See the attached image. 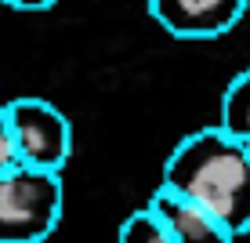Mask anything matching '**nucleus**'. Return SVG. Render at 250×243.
<instances>
[{
  "instance_id": "9",
  "label": "nucleus",
  "mask_w": 250,
  "mask_h": 243,
  "mask_svg": "<svg viewBox=\"0 0 250 243\" xmlns=\"http://www.w3.org/2000/svg\"><path fill=\"white\" fill-rule=\"evenodd\" d=\"M4 7H11V11H51V7L58 4V0H0Z\"/></svg>"
},
{
  "instance_id": "2",
  "label": "nucleus",
  "mask_w": 250,
  "mask_h": 243,
  "mask_svg": "<svg viewBox=\"0 0 250 243\" xmlns=\"http://www.w3.org/2000/svg\"><path fill=\"white\" fill-rule=\"evenodd\" d=\"M62 171L19 167L0 175V243H44L62 221Z\"/></svg>"
},
{
  "instance_id": "3",
  "label": "nucleus",
  "mask_w": 250,
  "mask_h": 243,
  "mask_svg": "<svg viewBox=\"0 0 250 243\" xmlns=\"http://www.w3.org/2000/svg\"><path fill=\"white\" fill-rule=\"evenodd\" d=\"M0 106H4L7 127L19 145V160L25 167L65 171V163L73 160V124L55 102L22 94Z\"/></svg>"
},
{
  "instance_id": "5",
  "label": "nucleus",
  "mask_w": 250,
  "mask_h": 243,
  "mask_svg": "<svg viewBox=\"0 0 250 243\" xmlns=\"http://www.w3.org/2000/svg\"><path fill=\"white\" fill-rule=\"evenodd\" d=\"M149 207L160 214L170 243H232V236L203 211L200 203H192L188 196L167 189L163 181H160L156 193L149 196Z\"/></svg>"
},
{
  "instance_id": "10",
  "label": "nucleus",
  "mask_w": 250,
  "mask_h": 243,
  "mask_svg": "<svg viewBox=\"0 0 250 243\" xmlns=\"http://www.w3.org/2000/svg\"><path fill=\"white\" fill-rule=\"evenodd\" d=\"M247 149H250V138H247Z\"/></svg>"
},
{
  "instance_id": "7",
  "label": "nucleus",
  "mask_w": 250,
  "mask_h": 243,
  "mask_svg": "<svg viewBox=\"0 0 250 243\" xmlns=\"http://www.w3.org/2000/svg\"><path fill=\"white\" fill-rule=\"evenodd\" d=\"M116 240L120 243H170L167 229H163V221H160V214L152 211L149 203L138 207V211H131L124 221H120Z\"/></svg>"
},
{
  "instance_id": "1",
  "label": "nucleus",
  "mask_w": 250,
  "mask_h": 243,
  "mask_svg": "<svg viewBox=\"0 0 250 243\" xmlns=\"http://www.w3.org/2000/svg\"><path fill=\"white\" fill-rule=\"evenodd\" d=\"M163 185L200 203L232 240L250 232V149L221 127L185 134L163 163Z\"/></svg>"
},
{
  "instance_id": "4",
  "label": "nucleus",
  "mask_w": 250,
  "mask_h": 243,
  "mask_svg": "<svg viewBox=\"0 0 250 243\" xmlns=\"http://www.w3.org/2000/svg\"><path fill=\"white\" fill-rule=\"evenodd\" d=\"M163 33L178 40H218L243 22L250 0H145Z\"/></svg>"
},
{
  "instance_id": "8",
  "label": "nucleus",
  "mask_w": 250,
  "mask_h": 243,
  "mask_svg": "<svg viewBox=\"0 0 250 243\" xmlns=\"http://www.w3.org/2000/svg\"><path fill=\"white\" fill-rule=\"evenodd\" d=\"M19 145H15V134L7 127V116H4V106H0V175L11 167H19Z\"/></svg>"
},
{
  "instance_id": "6",
  "label": "nucleus",
  "mask_w": 250,
  "mask_h": 243,
  "mask_svg": "<svg viewBox=\"0 0 250 243\" xmlns=\"http://www.w3.org/2000/svg\"><path fill=\"white\" fill-rule=\"evenodd\" d=\"M221 131H229L232 138H250V69H243L239 76H232V84L221 94Z\"/></svg>"
}]
</instances>
